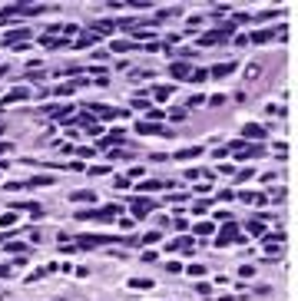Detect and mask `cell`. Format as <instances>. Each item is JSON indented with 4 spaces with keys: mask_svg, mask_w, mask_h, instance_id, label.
<instances>
[{
    "mask_svg": "<svg viewBox=\"0 0 298 301\" xmlns=\"http://www.w3.org/2000/svg\"><path fill=\"white\" fill-rule=\"evenodd\" d=\"M232 242H242V235H239V225L229 219V222L222 225V232H219V238H215V245L225 248V245H232Z\"/></svg>",
    "mask_w": 298,
    "mask_h": 301,
    "instance_id": "cell-2",
    "label": "cell"
},
{
    "mask_svg": "<svg viewBox=\"0 0 298 301\" xmlns=\"http://www.w3.org/2000/svg\"><path fill=\"white\" fill-rule=\"evenodd\" d=\"M232 70H235L232 63H219V67L212 70V76H225V73H232Z\"/></svg>",
    "mask_w": 298,
    "mask_h": 301,
    "instance_id": "cell-21",
    "label": "cell"
},
{
    "mask_svg": "<svg viewBox=\"0 0 298 301\" xmlns=\"http://www.w3.org/2000/svg\"><path fill=\"white\" fill-rule=\"evenodd\" d=\"M93 43H96V34H86L83 40H77V46H93Z\"/></svg>",
    "mask_w": 298,
    "mask_h": 301,
    "instance_id": "cell-24",
    "label": "cell"
},
{
    "mask_svg": "<svg viewBox=\"0 0 298 301\" xmlns=\"http://www.w3.org/2000/svg\"><path fill=\"white\" fill-rule=\"evenodd\" d=\"M136 129H139L143 136H169V133H166V129H163L159 123H139Z\"/></svg>",
    "mask_w": 298,
    "mask_h": 301,
    "instance_id": "cell-9",
    "label": "cell"
},
{
    "mask_svg": "<svg viewBox=\"0 0 298 301\" xmlns=\"http://www.w3.org/2000/svg\"><path fill=\"white\" fill-rule=\"evenodd\" d=\"M27 96H30V89H13V93H7V96H3V103L10 106V103H20V100H27Z\"/></svg>",
    "mask_w": 298,
    "mask_h": 301,
    "instance_id": "cell-13",
    "label": "cell"
},
{
    "mask_svg": "<svg viewBox=\"0 0 298 301\" xmlns=\"http://www.w3.org/2000/svg\"><path fill=\"white\" fill-rule=\"evenodd\" d=\"M282 242H285V235H265V252L268 255H275V252H282Z\"/></svg>",
    "mask_w": 298,
    "mask_h": 301,
    "instance_id": "cell-6",
    "label": "cell"
},
{
    "mask_svg": "<svg viewBox=\"0 0 298 301\" xmlns=\"http://www.w3.org/2000/svg\"><path fill=\"white\" fill-rule=\"evenodd\" d=\"M43 46H63V40H56V37H46Z\"/></svg>",
    "mask_w": 298,
    "mask_h": 301,
    "instance_id": "cell-26",
    "label": "cell"
},
{
    "mask_svg": "<svg viewBox=\"0 0 298 301\" xmlns=\"http://www.w3.org/2000/svg\"><path fill=\"white\" fill-rule=\"evenodd\" d=\"M192 156H202V146H189V149H179V159H192Z\"/></svg>",
    "mask_w": 298,
    "mask_h": 301,
    "instance_id": "cell-15",
    "label": "cell"
},
{
    "mask_svg": "<svg viewBox=\"0 0 298 301\" xmlns=\"http://www.w3.org/2000/svg\"><path fill=\"white\" fill-rule=\"evenodd\" d=\"M23 37H30V34H27V30H10V34L3 37V43H7V46H10V43H23Z\"/></svg>",
    "mask_w": 298,
    "mask_h": 301,
    "instance_id": "cell-14",
    "label": "cell"
},
{
    "mask_svg": "<svg viewBox=\"0 0 298 301\" xmlns=\"http://www.w3.org/2000/svg\"><path fill=\"white\" fill-rule=\"evenodd\" d=\"M13 225H17V215H13V212L0 215V228H13Z\"/></svg>",
    "mask_w": 298,
    "mask_h": 301,
    "instance_id": "cell-17",
    "label": "cell"
},
{
    "mask_svg": "<svg viewBox=\"0 0 298 301\" xmlns=\"http://www.w3.org/2000/svg\"><path fill=\"white\" fill-rule=\"evenodd\" d=\"M242 133L249 136V139H265V126H258V123H249V126L242 129Z\"/></svg>",
    "mask_w": 298,
    "mask_h": 301,
    "instance_id": "cell-12",
    "label": "cell"
},
{
    "mask_svg": "<svg viewBox=\"0 0 298 301\" xmlns=\"http://www.w3.org/2000/svg\"><path fill=\"white\" fill-rule=\"evenodd\" d=\"M110 242H116L113 235H83L77 242V248H93V245H110Z\"/></svg>",
    "mask_w": 298,
    "mask_h": 301,
    "instance_id": "cell-5",
    "label": "cell"
},
{
    "mask_svg": "<svg viewBox=\"0 0 298 301\" xmlns=\"http://www.w3.org/2000/svg\"><path fill=\"white\" fill-rule=\"evenodd\" d=\"M153 212V202L149 199H132V215L136 219H143V215H149Z\"/></svg>",
    "mask_w": 298,
    "mask_h": 301,
    "instance_id": "cell-7",
    "label": "cell"
},
{
    "mask_svg": "<svg viewBox=\"0 0 298 301\" xmlns=\"http://www.w3.org/2000/svg\"><path fill=\"white\" fill-rule=\"evenodd\" d=\"M272 37H275L272 30H262V34H255V37H252V43H268Z\"/></svg>",
    "mask_w": 298,
    "mask_h": 301,
    "instance_id": "cell-20",
    "label": "cell"
},
{
    "mask_svg": "<svg viewBox=\"0 0 298 301\" xmlns=\"http://www.w3.org/2000/svg\"><path fill=\"white\" fill-rule=\"evenodd\" d=\"M46 7H40V3H7V7H3V13H0V20L7 23L10 20V17H37V13H43Z\"/></svg>",
    "mask_w": 298,
    "mask_h": 301,
    "instance_id": "cell-1",
    "label": "cell"
},
{
    "mask_svg": "<svg viewBox=\"0 0 298 301\" xmlns=\"http://www.w3.org/2000/svg\"><path fill=\"white\" fill-rule=\"evenodd\" d=\"M70 199H73V202H93V199H96V195H93V192H73Z\"/></svg>",
    "mask_w": 298,
    "mask_h": 301,
    "instance_id": "cell-19",
    "label": "cell"
},
{
    "mask_svg": "<svg viewBox=\"0 0 298 301\" xmlns=\"http://www.w3.org/2000/svg\"><path fill=\"white\" fill-rule=\"evenodd\" d=\"M212 228H215V225H212V222H199V225H196V235H209Z\"/></svg>",
    "mask_w": 298,
    "mask_h": 301,
    "instance_id": "cell-22",
    "label": "cell"
},
{
    "mask_svg": "<svg viewBox=\"0 0 298 301\" xmlns=\"http://www.w3.org/2000/svg\"><path fill=\"white\" fill-rule=\"evenodd\" d=\"M7 252H17V255H20V252H27V245H23V242H10V245H7Z\"/></svg>",
    "mask_w": 298,
    "mask_h": 301,
    "instance_id": "cell-25",
    "label": "cell"
},
{
    "mask_svg": "<svg viewBox=\"0 0 298 301\" xmlns=\"http://www.w3.org/2000/svg\"><path fill=\"white\" fill-rule=\"evenodd\" d=\"M169 73H172L176 79H189V76H192V67H189V63H172Z\"/></svg>",
    "mask_w": 298,
    "mask_h": 301,
    "instance_id": "cell-10",
    "label": "cell"
},
{
    "mask_svg": "<svg viewBox=\"0 0 298 301\" xmlns=\"http://www.w3.org/2000/svg\"><path fill=\"white\" fill-rule=\"evenodd\" d=\"M7 275H10V268H7V265H0V278H7Z\"/></svg>",
    "mask_w": 298,
    "mask_h": 301,
    "instance_id": "cell-27",
    "label": "cell"
},
{
    "mask_svg": "<svg viewBox=\"0 0 298 301\" xmlns=\"http://www.w3.org/2000/svg\"><path fill=\"white\" fill-rule=\"evenodd\" d=\"M7 149H10V143H0V156H3V152H7Z\"/></svg>",
    "mask_w": 298,
    "mask_h": 301,
    "instance_id": "cell-28",
    "label": "cell"
},
{
    "mask_svg": "<svg viewBox=\"0 0 298 301\" xmlns=\"http://www.w3.org/2000/svg\"><path fill=\"white\" fill-rule=\"evenodd\" d=\"M169 96H172V86H156V100L159 103H166Z\"/></svg>",
    "mask_w": 298,
    "mask_h": 301,
    "instance_id": "cell-16",
    "label": "cell"
},
{
    "mask_svg": "<svg viewBox=\"0 0 298 301\" xmlns=\"http://www.w3.org/2000/svg\"><path fill=\"white\" fill-rule=\"evenodd\" d=\"M249 232H252V235H265V219H258V222H249Z\"/></svg>",
    "mask_w": 298,
    "mask_h": 301,
    "instance_id": "cell-18",
    "label": "cell"
},
{
    "mask_svg": "<svg viewBox=\"0 0 298 301\" xmlns=\"http://www.w3.org/2000/svg\"><path fill=\"white\" fill-rule=\"evenodd\" d=\"M116 215V205H110V209H99V212H80V219L83 222H89V219H113Z\"/></svg>",
    "mask_w": 298,
    "mask_h": 301,
    "instance_id": "cell-8",
    "label": "cell"
},
{
    "mask_svg": "<svg viewBox=\"0 0 298 301\" xmlns=\"http://www.w3.org/2000/svg\"><path fill=\"white\" fill-rule=\"evenodd\" d=\"M149 285H153L149 278H132V281H129V288H149Z\"/></svg>",
    "mask_w": 298,
    "mask_h": 301,
    "instance_id": "cell-23",
    "label": "cell"
},
{
    "mask_svg": "<svg viewBox=\"0 0 298 301\" xmlns=\"http://www.w3.org/2000/svg\"><path fill=\"white\" fill-rule=\"evenodd\" d=\"M86 113H99L103 119H120V116H126V110H113V106H103V103H86Z\"/></svg>",
    "mask_w": 298,
    "mask_h": 301,
    "instance_id": "cell-3",
    "label": "cell"
},
{
    "mask_svg": "<svg viewBox=\"0 0 298 301\" xmlns=\"http://www.w3.org/2000/svg\"><path fill=\"white\" fill-rule=\"evenodd\" d=\"M229 34H232V27H222V30H212V34H206L199 43L202 46H215V43H225L229 40Z\"/></svg>",
    "mask_w": 298,
    "mask_h": 301,
    "instance_id": "cell-4",
    "label": "cell"
},
{
    "mask_svg": "<svg viewBox=\"0 0 298 301\" xmlns=\"http://www.w3.org/2000/svg\"><path fill=\"white\" fill-rule=\"evenodd\" d=\"M169 248H176V252H192L196 248V238H189V235H182V238H176Z\"/></svg>",
    "mask_w": 298,
    "mask_h": 301,
    "instance_id": "cell-11",
    "label": "cell"
}]
</instances>
